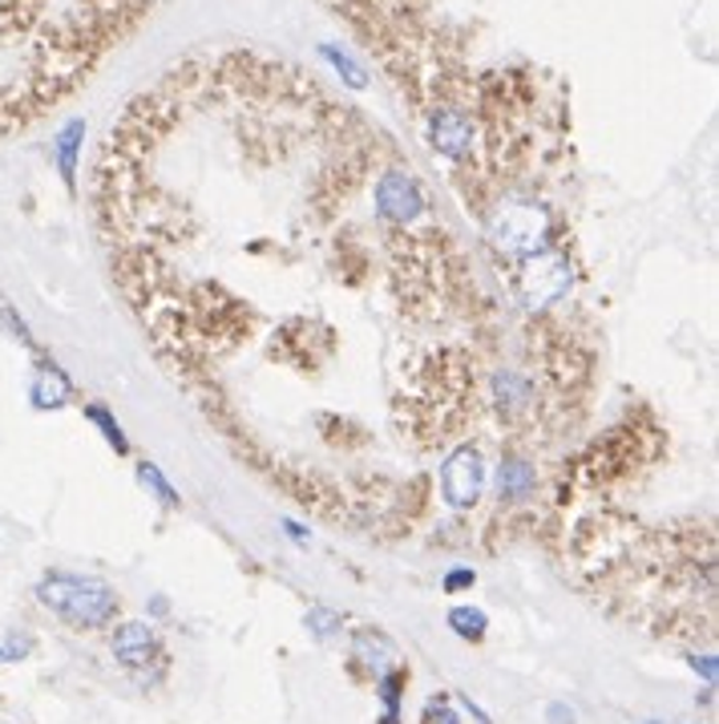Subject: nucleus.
<instances>
[{
  "label": "nucleus",
  "mask_w": 719,
  "mask_h": 724,
  "mask_svg": "<svg viewBox=\"0 0 719 724\" xmlns=\"http://www.w3.org/2000/svg\"><path fill=\"white\" fill-rule=\"evenodd\" d=\"M74 385H69V376L57 369V364H37V373H33V385H29V397L37 409H62L65 401H69Z\"/></svg>",
  "instance_id": "obj_9"
},
{
  "label": "nucleus",
  "mask_w": 719,
  "mask_h": 724,
  "mask_svg": "<svg viewBox=\"0 0 719 724\" xmlns=\"http://www.w3.org/2000/svg\"><path fill=\"white\" fill-rule=\"evenodd\" d=\"M0 660H4V648H0Z\"/></svg>",
  "instance_id": "obj_19"
},
{
  "label": "nucleus",
  "mask_w": 719,
  "mask_h": 724,
  "mask_svg": "<svg viewBox=\"0 0 719 724\" xmlns=\"http://www.w3.org/2000/svg\"><path fill=\"white\" fill-rule=\"evenodd\" d=\"M113 656L125 668H146L150 656H154V632L146 624H122L113 632Z\"/></svg>",
  "instance_id": "obj_8"
},
{
  "label": "nucleus",
  "mask_w": 719,
  "mask_h": 724,
  "mask_svg": "<svg viewBox=\"0 0 719 724\" xmlns=\"http://www.w3.org/2000/svg\"><path fill=\"white\" fill-rule=\"evenodd\" d=\"M692 663H695V668H704V676H707V680H716V663H711V656H704V660H699V656H695Z\"/></svg>",
  "instance_id": "obj_17"
},
{
  "label": "nucleus",
  "mask_w": 719,
  "mask_h": 724,
  "mask_svg": "<svg viewBox=\"0 0 719 724\" xmlns=\"http://www.w3.org/2000/svg\"><path fill=\"white\" fill-rule=\"evenodd\" d=\"M424 724H461L457 712L449 709V700H429L424 704Z\"/></svg>",
  "instance_id": "obj_15"
},
{
  "label": "nucleus",
  "mask_w": 719,
  "mask_h": 724,
  "mask_svg": "<svg viewBox=\"0 0 719 724\" xmlns=\"http://www.w3.org/2000/svg\"><path fill=\"white\" fill-rule=\"evenodd\" d=\"M574 284V272H571V260L562 255V251H542V255H530V260H521L518 275H513V292H518V300L538 312V308H546V304H558Z\"/></svg>",
  "instance_id": "obj_2"
},
{
  "label": "nucleus",
  "mask_w": 719,
  "mask_h": 724,
  "mask_svg": "<svg viewBox=\"0 0 719 724\" xmlns=\"http://www.w3.org/2000/svg\"><path fill=\"white\" fill-rule=\"evenodd\" d=\"M489 239H494L497 251H506V260H530V255H542L550 251L546 243V215L530 207V202H513V207H501V211L489 219Z\"/></svg>",
  "instance_id": "obj_3"
},
{
  "label": "nucleus",
  "mask_w": 719,
  "mask_h": 724,
  "mask_svg": "<svg viewBox=\"0 0 719 724\" xmlns=\"http://www.w3.org/2000/svg\"><path fill=\"white\" fill-rule=\"evenodd\" d=\"M81 134H86V125L69 122L62 130V138H57V158H62V175L69 187H74V175H77V146H81Z\"/></svg>",
  "instance_id": "obj_10"
},
{
  "label": "nucleus",
  "mask_w": 719,
  "mask_h": 724,
  "mask_svg": "<svg viewBox=\"0 0 719 724\" xmlns=\"http://www.w3.org/2000/svg\"><path fill=\"white\" fill-rule=\"evenodd\" d=\"M485 490V458L477 446H457L449 453L445 465H441V494L453 511H465V506H477Z\"/></svg>",
  "instance_id": "obj_5"
},
{
  "label": "nucleus",
  "mask_w": 719,
  "mask_h": 724,
  "mask_svg": "<svg viewBox=\"0 0 719 724\" xmlns=\"http://www.w3.org/2000/svg\"><path fill=\"white\" fill-rule=\"evenodd\" d=\"M284 530H287L291 538H296V542H303V538H308V530H303L299 523H284Z\"/></svg>",
  "instance_id": "obj_18"
},
{
  "label": "nucleus",
  "mask_w": 719,
  "mask_h": 724,
  "mask_svg": "<svg viewBox=\"0 0 719 724\" xmlns=\"http://www.w3.org/2000/svg\"><path fill=\"white\" fill-rule=\"evenodd\" d=\"M449 627H453L461 639H482L489 619H485V612H477V607H453V612H449Z\"/></svg>",
  "instance_id": "obj_11"
},
{
  "label": "nucleus",
  "mask_w": 719,
  "mask_h": 724,
  "mask_svg": "<svg viewBox=\"0 0 719 724\" xmlns=\"http://www.w3.org/2000/svg\"><path fill=\"white\" fill-rule=\"evenodd\" d=\"M308 624H311V632L320 639H328V636H335V627H340V615L335 612H323V607H316V612L308 615Z\"/></svg>",
  "instance_id": "obj_14"
},
{
  "label": "nucleus",
  "mask_w": 719,
  "mask_h": 724,
  "mask_svg": "<svg viewBox=\"0 0 719 724\" xmlns=\"http://www.w3.org/2000/svg\"><path fill=\"white\" fill-rule=\"evenodd\" d=\"M429 138H433V146L441 154H449V158H465V154L473 151V122L461 110L445 106V110L433 113Z\"/></svg>",
  "instance_id": "obj_6"
},
{
  "label": "nucleus",
  "mask_w": 719,
  "mask_h": 724,
  "mask_svg": "<svg viewBox=\"0 0 719 724\" xmlns=\"http://www.w3.org/2000/svg\"><path fill=\"white\" fill-rule=\"evenodd\" d=\"M137 482H142V486L146 490H154V494H158L162 502H166V506H178V494H174V486L170 482H166V478L158 474V465H137Z\"/></svg>",
  "instance_id": "obj_13"
},
{
  "label": "nucleus",
  "mask_w": 719,
  "mask_h": 724,
  "mask_svg": "<svg viewBox=\"0 0 719 724\" xmlns=\"http://www.w3.org/2000/svg\"><path fill=\"white\" fill-rule=\"evenodd\" d=\"M445 588L449 591H461V588H473V571H453L445 579Z\"/></svg>",
  "instance_id": "obj_16"
},
{
  "label": "nucleus",
  "mask_w": 719,
  "mask_h": 724,
  "mask_svg": "<svg viewBox=\"0 0 719 724\" xmlns=\"http://www.w3.org/2000/svg\"><path fill=\"white\" fill-rule=\"evenodd\" d=\"M86 417H89V421H93V425H98V429H101V438L110 441L113 450H118V453H130V441H125L122 425H118V421H113V417H110V409H101V405H89Z\"/></svg>",
  "instance_id": "obj_12"
},
{
  "label": "nucleus",
  "mask_w": 719,
  "mask_h": 724,
  "mask_svg": "<svg viewBox=\"0 0 719 724\" xmlns=\"http://www.w3.org/2000/svg\"><path fill=\"white\" fill-rule=\"evenodd\" d=\"M373 202H376V215L385 219L388 227H409L417 223L424 215V190L421 183L405 171H385V175L376 178L373 187Z\"/></svg>",
  "instance_id": "obj_4"
},
{
  "label": "nucleus",
  "mask_w": 719,
  "mask_h": 724,
  "mask_svg": "<svg viewBox=\"0 0 719 724\" xmlns=\"http://www.w3.org/2000/svg\"><path fill=\"white\" fill-rule=\"evenodd\" d=\"M497 494L509 502H521V498H533L538 494V470H533L526 458H513L506 453L501 465H497Z\"/></svg>",
  "instance_id": "obj_7"
},
{
  "label": "nucleus",
  "mask_w": 719,
  "mask_h": 724,
  "mask_svg": "<svg viewBox=\"0 0 719 724\" xmlns=\"http://www.w3.org/2000/svg\"><path fill=\"white\" fill-rule=\"evenodd\" d=\"M37 600L74 627H106L118 615V595L110 583L81 574H45Z\"/></svg>",
  "instance_id": "obj_1"
}]
</instances>
